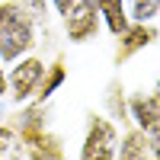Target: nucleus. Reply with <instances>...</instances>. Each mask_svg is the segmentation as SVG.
<instances>
[{
  "mask_svg": "<svg viewBox=\"0 0 160 160\" xmlns=\"http://www.w3.org/2000/svg\"><path fill=\"white\" fill-rule=\"evenodd\" d=\"M122 38V48H118V58H128L131 51H138V48H144V45H151L154 38H157V32L151 29V22H131L128 29L118 35Z\"/></svg>",
  "mask_w": 160,
  "mask_h": 160,
  "instance_id": "nucleus-8",
  "label": "nucleus"
},
{
  "mask_svg": "<svg viewBox=\"0 0 160 160\" xmlns=\"http://www.w3.org/2000/svg\"><path fill=\"white\" fill-rule=\"evenodd\" d=\"M128 3H131L128 13L131 22H154V16L160 13V0H128Z\"/></svg>",
  "mask_w": 160,
  "mask_h": 160,
  "instance_id": "nucleus-11",
  "label": "nucleus"
},
{
  "mask_svg": "<svg viewBox=\"0 0 160 160\" xmlns=\"http://www.w3.org/2000/svg\"><path fill=\"white\" fill-rule=\"evenodd\" d=\"M61 22H64V32H68L71 42L83 45V42H90V38L99 32L102 19H99V10H96L93 0H77L74 7H68L61 13Z\"/></svg>",
  "mask_w": 160,
  "mask_h": 160,
  "instance_id": "nucleus-4",
  "label": "nucleus"
},
{
  "mask_svg": "<svg viewBox=\"0 0 160 160\" xmlns=\"http://www.w3.org/2000/svg\"><path fill=\"white\" fill-rule=\"evenodd\" d=\"M128 118L135 122V128L144 131V135L160 125V115H157L154 102H151V93H135V96L128 99Z\"/></svg>",
  "mask_w": 160,
  "mask_h": 160,
  "instance_id": "nucleus-5",
  "label": "nucleus"
},
{
  "mask_svg": "<svg viewBox=\"0 0 160 160\" xmlns=\"http://www.w3.org/2000/svg\"><path fill=\"white\" fill-rule=\"evenodd\" d=\"M3 93H7V71L0 68V96H3Z\"/></svg>",
  "mask_w": 160,
  "mask_h": 160,
  "instance_id": "nucleus-16",
  "label": "nucleus"
},
{
  "mask_svg": "<svg viewBox=\"0 0 160 160\" xmlns=\"http://www.w3.org/2000/svg\"><path fill=\"white\" fill-rule=\"evenodd\" d=\"M26 157V141L16 128L0 125V160H22Z\"/></svg>",
  "mask_w": 160,
  "mask_h": 160,
  "instance_id": "nucleus-9",
  "label": "nucleus"
},
{
  "mask_svg": "<svg viewBox=\"0 0 160 160\" xmlns=\"http://www.w3.org/2000/svg\"><path fill=\"white\" fill-rule=\"evenodd\" d=\"M115 160H154L148 148V135L141 128H131L128 135H122V144L115 148Z\"/></svg>",
  "mask_w": 160,
  "mask_h": 160,
  "instance_id": "nucleus-7",
  "label": "nucleus"
},
{
  "mask_svg": "<svg viewBox=\"0 0 160 160\" xmlns=\"http://www.w3.org/2000/svg\"><path fill=\"white\" fill-rule=\"evenodd\" d=\"M93 3H96V10H99V19L106 22V29H109L115 38L122 35L128 26H131L128 10H125V3H122V0H93Z\"/></svg>",
  "mask_w": 160,
  "mask_h": 160,
  "instance_id": "nucleus-6",
  "label": "nucleus"
},
{
  "mask_svg": "<svg viewBox=\"0 0 160 160\" xmlns=\"http://www.w3.org/2000/svg\"><path fill=\"white\" fill-rule=\"evenodd\" d=\"M148 148H151L154 160H160V125H157L154 131H148Z\"/></svg>",
  "mask_w": 160,
  "mask_h": 160,
  "instance_id": "nucleus-13",
  "label": "nucleus"
},
{
  "mask_svg": "<svg viewBox=\"0 0 160 160\" xmlns=\"http://www.w3.org/2000/svg\"><path fill=\"white\" fill-rule=\"evenodd\" d=\"M115 148H118L115 122L106 118V115H90L77 160H115Z\"/></svg>",
  "mask_w": 160,
  "mask_h": 160,
  "instance_id": "nucleus-2",
  "label": "nucleus"
},
{
  "mask_svg": "<svg viewBox=\"0 0 160 160\" xmlns=\"http://www.w3.org/2000/svg\"><path fill=\"white\" fill-rule=\"evenodd\" d=\"M19 3L26 7V13L38 22V19H45V13H48V0H19Z\"/></svg>",
  "mask_w": 160,
  "mask_h": 160,
  "instance_id": "nucleus-12",
  "label": "nucleus"
},
{
  "mask_svg": "<svg viewBox=\"0 0 160 160\" xmlns=\"http://www.w3.org/2000/svg\"><path fill=\"white\" fill-rule=\"evenodd\" d=\"M45 71H48V64L38 55H22L19 61H13V71L7 74V90H10L13 102H16V106L29 102L38 93V87H42Z\"/></svg>",
  "mask_w": 160,
  "mask_h": 160,
  "instance_id": "nucleus-3",
  "label": "nucleus"
},
{
  "mask_svg": "<svg viewBox=\"0 0 160 160\" xmlns=\"http://www.w3.org/2000/svg\"><path fill=\"white\" fill-rule=\"evenodd\" d=\"M64 77H68V68H64V64H51V68L45 71V80H42V87H38V102H45L51 93H55L61 83H64Z\"/></svg>",
  "mask_w": 160,
  "mask_h": 160,
  "instance_id": "nucleus-10",
  "label": "nucleus"
},
{
  "mask_svg": "<svg viewBox=\"0 0 160 160\" xmlns=\"http://www.w3.org/2000/svg\"><path fill=\"white\" fill-rule=\"evenodd\" d=\"M48 3H51V7H55V10H58V16H61V13H64V10H68V7H74V3H77V0H48Z\"/></svg>",
  "mask_w": 160,
  "mask_h": 160,
  "instance_id": "nucleus-14",
  "label": "nucleus"
},
{
  "mask_svg": "<svg viewBox=\"0 0 160 160\" xmlns=\"http://www.w3.org/2000/svg\"><path fill=\"white\" fill-rule=\"evenodd\" d=\"M35 48V19L19 0H0V61H19Z\"/></svg>",
  "mask_w": 160,
  "mask_h": 160,
  "instance_id": "nucleus-1",
  "label": "nucleus"
},
{
  "mask_svg": "<svg viewBox=\"0 0 160 160\" xmlns=\"http://www.w3.org/2000/svg\"><path fill=\"white\" fill-rule=\"evenodd\" d=\"M151 102H154V109H157V115H160V80H157L154 90H151Z\"/></svg>",
  "mask_w": 160,
  "mask_h": 160,
  "instance_id": "nucleus-15",
  "label": "nucleus"
}]
</instances>
